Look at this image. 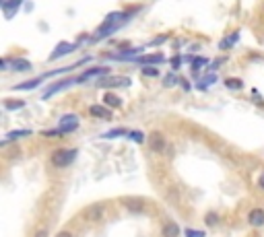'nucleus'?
<instances>
[{
	"mask_svg": "<svg viewBox=\"0 0 264 237\" xmlns=\"http://www.w3.org/2000/svg\"><path fill=\"white\" fill-rule=\"evenodd\" d=\"M141 9H143V7L137 5V7L126 9V11H114V13L105 15L103 23H101V25L93 31V35L89 37V46H93V44H97V41H101V39H105V37H109V35H114L116 31H120V29H122Z\"/></svg>",
	"mask_w": 264,
	"mask_h": 237,
	"instance_id": "nucleus-1",
	"label": "nucleus"
},
{
	"mask_svg": "<svg viewBox=\"0 0 264 237\" xmlns=\"http://www.w3.org/2000/svg\"><path fill=\"white\" fill-rule=\"evenodd\" d=\"M77 157H79V148H66V146H62V148H56L54 153L50 155V163L56 169H66V167H71L77 161Z\"/></svg>",
	"mask_w": 264,
	"mask_h": 237,
	"instance_id": "nucleus-2",
	"label": "nucleus"
},
{
	"mask_svg": "<svg viewBox=\"0 0 264 237\" xmlns=\"http://www.w3.org/2000/svg\"><path fill=\"white\" fill-rule=\"evenodd\" d=\"M89 37H91V35H81L77 44H73V41H58L56 48L52 50V54H50L48 60H50V62H56V60H60V58L71 56L73 52H77V50L83 46V41H89Z\"/></svg>",
	"mask_w": 264,
	"mask_h": 237,
	"instance_id": "nucleus-3",
	"label": "nucleus"
},
{
	"mask_svg": "<svg viewBox=\"0 0 264 237\" xmlns=\"http://www.w3.org/2000/svg\"><path fill=\"white\" fill-rule=\"evenodd\" d=\"M130 78L128 76H120V74H107L95 81V85L99 89H120V87H130Z\"/></svg>",
	"mask_w": 264,
	"mask_h": 237,
	"instance_id": "nucleus-4",
	"label": "nucleus"
},
{
	"mask_svg": "<svg viewBox=\"0 0 264 237\" xmlns=\"http://www.w3.org/2000/svg\"><path fill=\"white\" fill-rule=\"evenodd\" d=\"M79 81H77V76H69V78H60V81H54V83H50L46 89H43V95H41V99L43 101H48L50 97H54L56 93H60V91H64V89H69V87H73V85H77Z\"/></svg>",
	"mask_w": 264,
	"mask_h": 237,
	"instance_id": "nucleus-5",
	"label": "nucleus"
},
{
	"mask_svg": "<svg viewBox=\"0 0 264 237\" xmlns=\"http://www.w3.org/2000/svg\"><path fill=\"white\" fill-rule=\"evenodd\" d=\"M79 126H81V120H79L77 114H64V116L58 120V126H56V128H58V130L62 132V136H64V134L77 132Z\"/></svg>",
	"mask_w": 264,
	"mask_h": 237,
	"instance_id": "nucleus-6",
	"label": "nucleus"
},
{
	"mask_svg": "<svg viewBox=\"0 0 264 237\" xmlns=\"http://www.w3.org/2000/svg\"><path fill=\"white\" fill-rule=\"evenodd\" d=\"M149 148L153 150V153H157V155H161V153H165V148H167V138H165V134L163 132H159V130H153V132H149Z\"/></svg>",
	"mask_w": 264,
	"mask_h": 237,
	"instance_id": "nucleus-7",
	"label": "nucleus"
},
{
	"mask_svg": "<svg viewBox=\"0 0 264 237\" xmlns=\"http://www.w3.org/2000/svg\"><path fill=\"white\" fill-rule=\"evenodd\" d=\"M120 202L128 212H135V214H141L147 210V200L141 196H124Z\"/></svg>",
	"mask_w": 264,
	"mask_h": 237,
	"instance_id": "nucleus-8",
	"label": "nucleus"
},
{
	"mask_svg": "<svg viewBox=\"0 0 264 237\" xmlns=\"http://www.w3.org/2000/svg\"><path fill=\"white\" fill-rule=\"evenodd\" d=\"M107 74H112V68L109 66H91V68H87V70H83L79 76H77V81L79 83H87V81H91L93 76H107Z\"/></svg>",
	"mask_w": 264,
	"mask_h": 237,
	"instance_id": "nucleus-9",
	"label": "nucleus"
},
{
	"mask_svg": "<svg viewBox=\"0 0 264 237\" xmlns=\"http://www.w3.org/2000/svg\"><path fill=\"white\" fill-rule=\"evenodd\" d=\"M83 217L89 221V223H97L105 217V204L103 202H97V204H91V206H87L85 212H83Z\"/></svg>",
	"mask_w": 264,
	"mask_h": 237,
	"instance_id": "nucleus-10",
	"label": "nucleus"
},
{
	"mask_svg": "<svg viewBox=\"0 0 264 237\" xmlns=\"http://www.w3.org/2000/svg\"><path fill=\"white\" fill-rule=\"evenodd\" d=\"M135 62L141 64V66H157V64L165 62V56L161 52H157V54H141Z\"/></svg>",
	"mask_w": 264,
	"mask_h": 237,
	"instance_id": "nucleus-11",
	"label": "nucleus"
},
{
	"mask_svg": "<svg viewBox=\"0 0 264 237\" xmlns=\"http://www.w3.org/2000/svg\"><path fill=\"white\" fill-rule=\"evenodd\" d=\"M89 116L99 118V120H112V118H114V112L109 110L107 105H103V103H93V105L89 107Z\"/></svg>",
	"mask_w": 264,
	"mask_h": 237,
	"instance_id": "nucleus-12",
	"label": "nucleus"
},
{
	"mask_svg": "<svg viewBox=\"0 0 264 237\" xmlns=\"http://www.w3.org/2000/svg\"><path fill=\"white\" fill-rule=\"evenodd\" d=\"M43 81H48V76H46V74H39V76H35V78H29V81H23V83L15 85L13 91H29V89H37Z\"/></svg>",
	"mask_w": 264,
	"mask_h": 237,
	"instance_id": "nucleus-13",
	"label": "nucleus"
},
{
	"mask_svg": "<svg viewBox=\"0 0 264 237\" xmlns=\"http://www.w3.org/2000/svg\"><path fill=\"white\" fill-rule=\"evenodd\" d=\"M23 3H25V0H0V7H3L7 19H13L15 13L21 9V5H23Z\"/></svg>",
	"mask_w": 264,
	"mask_h": 237,
	"instance_id": "nucleus-14",
	"label": "nucleus"
},
{
	"mask_svg": "<svg viewBox=\"0 0 264 237\" xmlns=\"http://www.w3.org/2000/svg\"><path fill=\"white\" fill-rule=\"evenodd\" d=\"M237 41H239V31H233V33L225 35L221 41H219V50H221V52H229L231 48L237 46Z\"/></svg>",
	"mask_w": 264,
	"mask_h": 237,
	"instance_id": "nucleus-15",
	"label": "nucleus"
},
{
	"mask_svg": "<svg viewBox=\"0 0 264 237\" xmlns=\"http://www.w3.org/2000/svg\"><path fill=\"white\" fill-rule=\"evenodd\" d=\"M217 81H219L217 72H209V74H205V76H198V78H196V89H198V91H207L211 85H215Z\"/></svg>",
	"mask_w": 264,
	"mask_h": 237,
	"instance_id": "nucleus-16",
	"label": "nucleus"
},
{
	"mask_svg": "<svg viewBox=\"0 0 264 237\" xmlns=\"http://www.w3.org/2000/svg\"><path fill=\"white\" fill-rule=\"evenodd\" d=\"M182 229L175 221H165L161 225V237H180Z\"/></svg>",
	"mask_w": 264,
	"mask_h": 237,
	"instance_id": "nucleus-17",
	"label": "nucleus"
},
{
	"mask_svg": "<svg viewBox=\"0 0 264 237\" xmlns=\"http://www.w3.org/2000/svg\"><path fill=\"white\" fill-rule=\"evenodd\" d=\"M209 64H211V60L207 56H194L192 62H190V68L194 72V78H198V72H201L205 66H209Z\"/></svg>",
	"mask_w": 264,
	"mask_h": 237,
	"instance_id": "nucleus-18",
	"label": "nucleus"
},
{
	"mask_svg": "<svg viewBox=\"0 0 264 237\" xmlns=\"http://www.w3.org/2000/svg\"><path fill=\"white\" fill-rule=\"evenodd\" d=\"M103 105H107L109 110H118V107L124 105V101H122L120 95H116V93H112V91H107V93H103Z\"/></svg>",
	"mask_w": 264,
	"mask_h": 237,
	"instance_id": "nucleus-19",
	"label": "nucleus"
},
{
	"mask_svg": "<svg viewBox=\"0 0 264 237\" xmlns=\"http://www.w3.org/2000/svg\"><path fill=\"white\" fill-rule=\"evenodd\" d=\"M11 68L15 72H29L33 68V64L27 58H15V60H11Z\"/></svg>",
	"mask_w": 264,
	"mask_h": 237,
	"instance_id": "nucleus-20",
	"label": "nucleus"
},
{
	"mask_svg": "<svg viewBox=\"0 0 264 237\" xmlns=\"http://www.w3.org/2000/svg\"><path fill=\"white\" fill-rule=\"evenodd\" d=\"M248 223L252 227H264V208H252L248 214Z\"/></svg>",
	"mask_w": 264,
	"mask_h": 237,
	"instance_id": "nucleus-21",
	"label": "nucleus"
},
{
	"mask_svg": "<svg viewBox=\"0 0 264 237\" xmlns=\"http://www.w3.org/2000/svg\"><path fill=\"white\" fill-rule=\"evenodd\" d=\"M27 103L23 101V99H11V97H7L5 101H3V107L7 112H19V110H23Z\"/></svg>",
	"mask_w": 264,
	"mask_h": 237,
	"instance_id": "nucleus-22",
	"label": "nucleus"
},
{
	"mask_svg": "<svg viewBox=\"0 0 264 237\" xmlns=\"http://www.w3.org/2000/svg\"><path fill=\"white\" fill-rule=\"evenodd\" d=\"M33 134V130H11V132H7L5 134V140H21V138H27V136H31Z\"/></svg>",
	"mask_w": 264,
	"mask_h": 237,
	"instance_id": "nucleus-23",
	"label": "nucleus"
},
{
	"mask_svg": "<svg viewBox=\"0 0 264 237\" xmlns=\"http://www.w3.org/2000/svg\"><path fill=\"white\" fill-rule=\"evenodd\" d=\"M180 78H182V76H178L173 70H171V72H165V76H163V87H165V89L175 87V85H180Z\"/></svg>",
	"mask_w": 264,
	"mask_h": 237,
	"instance_id": "nucleus-24",
	"label": "nucleus"
},
{
	"mask_svg": "<svg viewBox=\"0 0 264 237\" xmlns=\"http://www.w3.org/2000/svg\"><path fill=\"white\" fill-rule=\"evenodd\" d=\"M225 87L231 89V91H241V89H244V81L229 76V78H225Z\"/></svg>",
	"mask_w": 264,
	"mask_h": 237,
	"instance_id": "nucleus-25",
	"label": "nucleus"
},
{
	"mask_svg": "<svg viewBox=\"0 0 264 237\" xmlns=\"http://www.w3.org/2000/svg\"><path fill=\"white\" fill-rule=\"evenodd\" d=\"M120 136H128V132L124 128H112V130H107L101 134V138H120Z\"/></svg>",
	"mask_w": 264,
	"mask_h": 237,
	"instance_id": "nucleus-26",
	"label": "nucleus"
},
{
	"mask_svg": "<svg viewBox=\"0 0 264 237\" xmlns=\"http://www.w3.org/2000/svg\"><path fill=\"white\" fill-rule=\"evenodd\" d=\"M128 140L137 142V144H145V142H147V136H145V132H141V130H130V132H128Z\"/></svg>",
	"mask_w": 264,
	"mask_h": 237,
	"instance_id": "nucleus-27",
	"label": "nucleus"
},
{
	"mask_svg": "<svg viewBox=\"0 0 264 237\" xmlns=\"http://www.w3.org/2000/svg\"><path fill=\"white\" fill-rule=\"evenodd\" d=\"M219 221H221V217H219L217 212H213V210L205 214V225L207 227H215V225H219Z\"/></svg>",
	"mask_w": 264,
	"mask_h": 237,
	"instance_id": "nucleus-28",
	"label": "nucleus"
},
{
	"mask_svg": "<svg viewBox=\"0 0 264 237\" xmlns=\"http://www.w3.org/2000/svg\"><path fill=\"white\" fill-rule=\"evenodd\" d=\"M184 237H207V233L203 229H192V227H186L184 229Z\"/></svg>",
	"mask_w": 264,
	"mask_h": 237,
	"instance_id": "nucleus-29",
	"label": "nucleus"
},
{
	"mask_svg": "<svg viewBox=\"0 0 264 237\" xmlns=\"http://www.w3.org/2000/svg\"><path fill=\"white\" fill-rule=\"evenodd\" d=\"M143 76H149V78H157V76H161V74H159L157 66H143Z\"/></svg>",
	"mask_w": 264,
	"mask_h": 237,
	"instance_id": "nucleus-30",
	"label": "nucleus"
},
{
	"mask_svg": "<svg viewBox=\"0 0 264 237\" xmlns=\"http://www.w3.org/2000/svg\"><path fill=\"white\" fill-rule=\"evenodd\" d=\"M182 62H184V58L180 56V54H175L171 60H169V64H171V70L175 72V70H180L182 68Z\"/></svg>",
	"mask_w": 264,
	"mask_h": 237,
	"instance_id": "nucleus-31",
	"label": "nucleus"
},
{
	"mask_svg": "<svg viewBox=\"0 0 264 237\" xmlns=\"http://www.w3.org/2000/svg\"><path fill=\"white\" fill-rule=\"evenodd\" d=\"M167 39H169L167 35H157L155 39H151V44H149V46H153V48H155V46H161V44H165Z\"/></svg>",
	"mask_w": 264,
	"mask_h": 237,
	"instance_id": "nucleus-32",
	"label": "nucleus"
},
{
	"mask_svg": "<svg viewBox=\"0 0 264 237\" xmlns=\"http://www.w3.org/2000/svg\"><path fill=\"white\" fill-rule=\"evenodd\" d=\"M41 134H43V136H50V138H56V136H62V132L58 130V128H52V130H43Z\"/></svg>",
	"mask_w": 264,
	"mask_h": 237,
	"instance_id": "nucleus-33",
	"label": "nucleus"
},
{
	"mask_svg": "<svg viewBox=\"0 0 264 237\" xmlns=\"http://www.w3.org/2000/svg\"><path fill=\"white\" fill-rule=\"evenodd\" d=\"M223 62H225V58H217V62H211V64H209V68L217 72V68H219V66H221V64H223Z\"/></svg>",
	"mask_w": 264,
	"mask_h": 237,
	"instance_id": "nucleus-34",
	"label": "nucleus"
},
{
	"mask_svg": "<svg viewBox=\"0 0 264 237\" xmlns=\"http://www.w3.org/2000/svg\"><path fill=\"white\" fill-rule=\"evenodd\" d=\"M180 87H182V89H184L186 93H190V91H192V85H190V83H188V81H186L184 76L180 78Z\"/></svg>",
	"mask_w": 264,
	"mask_h": 237,
	"instance_id": "nucleus-35",
	"label": "nucleus"
},
{
	"mask_svg": "<svg viewBox=\"0 0 264 237\" xmlns=\"http://www.w3.org/2000/svg\"><path fill=\"white\" fill-rule=\"evenodd\" d=\"M9 68H11V60L3 58V60H0V70H9Z\"/></svg>",
	"mask_w": 264,
	"mask_h": 237,
	"instance_id": "nucleus-36",
	"label": "nucleus"
},
{
	"mask_svg": "<svg viewBox=\"0 0 264 237\" xmlns=\"http://www.w3.org/2000/svg\"><path fill=\"white\" fill-rule=\"evenodd\" d=\"M252 99L256 101V103H260V105H264V99L258 95V89H252Z\"/></svg>",
	"mask_w": 264,
	"mask_h": 237,
	"instance_id": "nucleus-37",
	"label": "nucleus"
},
{
	"mask_svg": "<svg viewBox=\"0 0 264 237\" xmlns=\"http://www.w3.org/2000/svg\"><path fill=\"white\" fill-rule=\"evenodd\" d=\"M54 237H75V235H73V231H66V229H62V231H58Z\"/></svg>",
	"mask_w": 264,
	"mask_h": 237,
	"instance_id": "nucleus-38",
	"label": "nucleus"
},
{
	"mask_svg": "<svg viewBox=\"0 0 264 237\" xmlns=\"http://www.w3.org/2000/svg\"><path fill=\"white\" fill-rule=\"evenodd\" d=\"M33 237H50V235H48V229H39V231H37Z\"/></svg>",
	"mask_w": 264,
	"mask_h": 237,
	"instance_id": "nucleus-39",
	"label": "nucleus"
},
{
	"mask_svg": "<svg viewBox=\"0 0 264 237\" xmlns=\"http://www.w3.org/2000/svg\"><path fill=\"white\" fill-rule=\"evenodd\" d=\"M258 186H260V190H264V171L258 176Z\"/></svg>",
	"mask_w": 264,
	"mask_h": 237,
	"instance_id": "nucleus-40",
	"label": "nucleus"
}]
</instances>
